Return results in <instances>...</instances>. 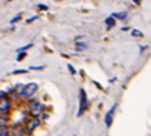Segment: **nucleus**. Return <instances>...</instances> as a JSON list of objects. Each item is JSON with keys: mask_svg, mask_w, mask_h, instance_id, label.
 Returning a JSON list of instances; mask_svg holds the SVG:
<instances>
[{"mask_svg": "<svg viewBox=\"0 0 151 136\" xmlns=\"http://www.w3.org/2000/svg\"><path fill=\"white\" fill-rule=\"evenodd\" d=\"M88 107V103H87V95H86V90L81 89L79 90V110H78V116H81Z\"/></svg>", "mask_w": 151, "mask_h": 136, "instance_id": "1", "label": "nucleus"}, {"mask_svg": "<svg viewBox=\"0 0 151 136\" xmlns=\"http://www.w3.org/2000/svg\"><path fill=\"white\" fill-rule=\"evenodd\" d=\"M37 89H38V86L35 84V83H29L28 86H24V87L22 89L20 95H22V96H24V98H31L35 92H37Z\"/></svg>", "mask_w": 151, "mask_h": 136, "instance_id": "2", "label": "nucleus"}, {"mask_svg": "<svg viewBox=\"0 0 151 136\" xmlns=\"http://www.w3.org/2000/svg\"><path fill=\"white\" fill-rule=\"evenodd\" d=\"M8 110H9V98L5 95V92H2V103H0V112L2 115H5Z\"/></svg>", "mask_w": 151, "mask_h": 136, "instance_id": "3", "label": "nucleus"}, {"mask_svg": "<svg viewBox=\"0 0 151 136\" xmlns=\"http://www.w3.org/2000/svg\"><path fill=\"white\" fill-rule=\"evenodd\" d=\"M41 110H43V106H41V103L38 101V99H34V101L31 103V112H32L34 115H38Z\"/></svg>", "mask_w": 151, "mask_h": 136, "instance_id": "4", "label": "nucleus"}, {"mask_svg": "<svg viewBox=\"0 0 151 136\" xmlns=\"http://www.w3.org/2000/svg\"><path fill=\"white\" fill-rule=\"evenodd\" d=\"M114 110H116V106H113L111 109H110V110L107 112V115H105V125H107V127H110L111 125V122H113V113H114Z\"/></svg>", "mask_w": 151, "mask_h": 136, "instance_id": "5", "label": "nucleus"}, {"mask_svg": "<svg viewBox=\"0 0 151 136\" xmlns=\"http://www.w3.org/2000/svg\"><path fill=\"white\" fill-rule=\"evenodd\" d=\"M37 125H38V121H37V119H31V121H29V124H28V129H26V132L31 133V132H32Z\"/></svg>", "mask_w": 151, "mask_h": 136, "instance_id": "6", "label": "nucleus"}, {"mask_svg": "<svg viewBox=\"0 0 151 136\" xmlns=\"http://www.w3.org/2000/svg\"><path fill=\"white\" fill-rule=\"evenodd\" d=\"M105 25H107V28L110 29V28H113L114 25H116V19L111 15V17H109V19H105Z\"/></svg>", "mask_w": 151, "mask_h": 136, "instance_id": "7", "label": "nucleus"}, {"mask_svg": "<svg viewBox=\"0 0 151 136\" xmlns=\"http://www.w3.org/2000/svg\"><path fill=\"white\" fill-rule=\"evenodd\" d=\"M12 133H14V136H22V133H23V130L22 129H19V125H14L12 127Z\"/></svg>", "mask_w": 151, "mask_h": 136, "instance_id": "8", "label": "nucleus"}, {"mask_svg": "<svg viewBox=\"0 0 151 136\" xmlns=\"http://www.w3.org/2000/svg\"><path fill=\"white\" fill-rule=\"evenodd\" d=\"M86 48H87V44H86V43H79V41L76 43V51H84Z\"/></svg>", "mask_w": 151, "mask_h": 136, "instance_id": "9", "label": "nucleus"}, {"mask_svg": "<svg viewBox=\"0 0 151 136\" xmlns=\"http://www.w3.org/2000/svg\"><path fill=\"white\" fill-rule=\"evenodd\" d=\"M114 19H125L127 17V12H121V14H113Z\"/></svg>", "mask_w": 151, "mask_h": 136, "instance_id": "10", "label": "nucleus"}, {"mask_svg": "<svg viewBox=\"0 0 151 136\" xmlns=\"http://www.w3.org/2000/svg\"><path fill=\"white\" fill-rule=\"evenodd\" d=\"M26 57V54H24V51H20V54L17 55V61H22L23 58Z\"/></svg>", "mask_w": 151, "mask_h": 136, "instance_id": "11", "label": "nucleus"}, {"mask_svg": "<svg viewBox=\"0 0 151 136\" xmlns=\"http://www.w3.org/2000/svg\"><path fill=\"white\" fill-rule=\"evenodd\" d=\"M0 130H2V135L0 136H8V130H6L5 125H0Z\"/></svg>", "mask_w": 151, "mask_h": 136, "instance_id": "12", "label": "nucleus"}, {"mask_svg": "<svg viewBox=\"0 0 151 136\" xmlns=\"http://www.w3.org/2000/svg\"><path fill=\"white\" fill-rule=\"evenodd\" d=\"M131 35H133V37H142V32L140 31H131Z\"/></svg>", "mask_w": 151, "mask_h": 136, "instance_id": "13", "label": "nucleus"}, {"mask_svg": "<svg viewBox=\"0 0 151 136\" xmlns=\"http://www.w3.org/2000/svg\"><path fill=\"white\" fill-rule=\"evenodd\" d=\"M12 74H26V69H20V70H14Z\"/></svg>", "mask_w": 151, "mask_h": 136, "instance_id": "14", "label": "nucleus"}, {"mask_svg": "<svg viewBox=\"0 0 151 136\" xmlns=\"http://www.w3.org/2000/svg\"><path fill=\"white\" fill-rule=\"evenodd\" d=\"M19 19H20V14H19V15H15V17H14V19L11 20V23H14V22H17V20H19Z\"/></svg>", "mask_w": 151, "mask_h": 136, "instance_id": "15", "label": "nucleus"}, {"mask_svg": "<svg viewBox=\"0 0 151 136\" xmlns=\"http://www.w3.org/2000/svg\"><path fill=\"white\" fill-rule=\"evenodd\" d=\"M38 8H40V9H44V11H46V9H47V6H46V5H40Z\"/></svg>", "mask_w": 151, "mask_h": 136, "instance_id": "16", "label": "nucleus"}, {"mask_svg": "<svg viewBox=\"0 0 151 136\" xmlns=\"http://www.w3.org/2000/svg\"><path fill=\"white\" fill-rule=\"evenodd\" d=\"M67 67H69V70H70V72H72V74H75V69H73V67H72V66H70V64H69V66H67Z\"/></svg>", "mask_w": 151, "mask_h": 136, "instance_id": "17", "label": "nucleus"}]
</instances>
